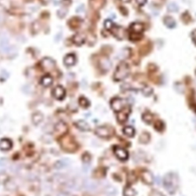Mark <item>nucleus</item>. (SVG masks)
<instances>
[{
	"label": "nucleus",
	"instance_id": "f257e3e1",
	"mask_svg": "<svg viewBox=\"0 0 196 196\" xmlns=\"http://www.w3.org/2000/svg\"><path fill=\"white\" fill-rule=\"evenodd\" d=\"M162 183L166 190L171 194H173L179 186V178L176 174L168 173L163 178Z\"/></svg>",
	"mask_w": 196,
	"mask_h": 196
},
{
	"label": "nucleus",
	"instance_id": "f03ea898",
	"mask_svg": "<svg viewBox=\"0 0 196 196\" xmlns=\"http://www.w3.org/2000/svg\"><path fill=\"white\" fill-rule=\"evenodd\" d=\"M130 74V67L126 62H121L116 68L113 74V78L116 81H120L128 77Z\"/></svg>",
	"mask_w": 196,
	"mask_h": 196
},
{
	"label": "nucleus",
	"instance_id": "7ed1b4c3",
	"mask_svg": "<svg viewBox=\"0 0 196 196\" xmlns=\"http://www.w3.org/2000/svg\"><path fill=\"white\" fill-rule=\"evenodd\" d=\"M144 27L143 24L140 22H134L130 26V39L133 41H138L142 38V33H143Z\"/></svg>",
	"mask_w": 196,
	"mask_h": 196
},
{
	"label": "nucleus",
	"instance_id": "20e7f679",
	"mask_svg": "<svg viewBox=\"0 0 196 196\" xmlns=\"http://www.w3.org/2000/svg\"><path fill=\"white\" fill-rule=\"evenodd\" d=\"M110 106L113 111L116 113H119L125 109L126 101L119 97H115L110 102Z\"/></svg>",
	"mask_w": 196,
	"mask_h": 196
},
{
	"label": "nucleus",
	"instance_id": "39448f33",
	"mask_svg": "<svg viewBox=\"0 0 196 196\" xmlns=\"http://www.w3.org/2000/svg\"><path fill=\"white\" fill-rule=\"evenodd\" d=\"M95 134L101 138H109L113 134V130L110 127L101 126L97 127L95 130Z\"/></svg>",
	"mask_w": 196,
	"mask_h": 196
},
{
	"label": "nucleus",
	"instance_id": "423d86ee",
	"mask_svg": "<svg viewBox=\"0 0 196 196\" xmlns=\"http://www.w3.org/2000/svg\"><path fill=\"white\" fill-rule=\"evenodd\" d=\"M113 152H114L116 158L119 159L121 161H126L129 157V153L125 149L119 146H116L113 149Z\"/></svg>",
	"mask_w": 196,
	"mask_h": 196
},
{
	"label": "nucleus",
	"instance_id": "0eeeda50",
	"mask_svg": "<svg viewBox=\"0 0 196 196\" xmlns=\"http://www.w3.org/2000/svg\"><path fill=\"white\" fill-rule=\"evenodd\" d=\"M52 94H53L54 97H55L56 100H58V101H62L65 97V94H66V91H65V89L62 86H58L55 87V88L52 91Z\"/></svg>",
	"mask_w": 196,
	"mask_h": 196
},
{
	"label": "nucleus",
	"instance_id": "6e6552de",
	"mask_svg": "<svg viewBox=\"0 0 196 196\" xmlns=\"http://www.w3.org/2000/svg\"><path fill=\"white\" fill-rule=\"evenodd\" d=\"M111 31L113 35L118 39H123L126 35V30L121 26L113 25V28H111Z\"/></svg>",
	"mask_w": 196,
	"mask_h": 196
},
{
	"label": "nucleus",
	"instance_id": "1a4fd4ad",
	"mask_svg": "<svg viewBox=\"0 0 196 196\" xmlns=\"http://www.w3.org/2000/svg\"><path fill=\"white\" fill-rule=\"evenodd\" d=\"M12 147V142L8 138H2L0 140V150L9 151Z\"/></svg>",
	"mask_w": 196,
	"mask_h": 196
},
{
	"label": "nucleus",
	"instance_id": "9d476101",
	"mask_svg": "<svg viewBox=\"0 0 196 196\" xmlns=\"http://www.w3.org/2000/svg\"><path fill=\"white\" fill-rule=\"evenodd\" d=\"M100 67L104 71H108L111 68L112 63L110 60L107 58H102L100 61Z\"/></svg>",
	"mask_w": 196,
	"mask_h": 196
},
{
	"label": "nucleus",
	"instance_id": "9b49d317",
	"mask_svg": "<svg viewBox=\"0 0 196 196\" xmlns=\"http://www.w3.org/2000/svg\"><path fill=\"white\" fill-rule=\"evenodd\" d=\"M142 179L147 185H152L154 182V177L152 173L148 170H145L142 173Z\"/></svg>",
	"mask_w": 196,
	"mask_h": 196
},
{
	"label": "nucleus",
	"instance_id": "f8f14e48",
	"mask_svg": "<svg viewBox=\"0 0 196 196\" xmlns=\"http://www.w3.org/2000/svg\"><path fill=\"white\" fill-rule=\"evenodd\" d=\"M76 57L73 54H68L64 58V64L67 67H71L74 65L76 63Z\"/></svg>",
	"mask_w": 196,
	"mask_h": 196
},
{
	"label": "nucleus",
	"instance_id": "ddd939ff",
	"mask_svg": "<svg viewBox=\"0 0 196 196\" xmlns=\"http://www.w3.org/2000/svg\"><path fill=\"white\" fill-rule=\"evenodd\" d=\"M105 4V0H90V5L94 10H99Z\"/></svg>",
	"mask_w": 196,
	"mask_h": 196
},
{
	"label": "nucleus",
	"instance_id": "4468645a",
	"mask_svg": "<svg viewBox=\"0 0 196 196\" xmlns=\"http://www.w3.org/2000/svg\"><path fill=\"white\" fill-rule=\"evenodd\" d=\"M55 130L56 131V133L58 134H64L65 132H67V130H68V127L64 122H58V123L55 125Z\"/></svg>",
	"mask_w": 196,
	"mask_h": 196
},
{
	"label": "nucleus",
	"instance_id": "2eb2a0df",
	"mask_svg": "<svg viewBox=\"0 0 196 196\" xmlns=\"http://www.w3.org/2000/svg\"><path fill=\"white\" fill-rule=\"evenodd\" d=\"M85 40H86V36L84 34L81 33L76 34L73 37V41L77 45H83L85 42Z\"/></svg>",
	"mask_w": 196,
	"mask_h": 196
},
{
	"label": "nucleus",
	"instance_id": "dca6fc26",
	"mask_svg": "<svg viewBox=\"0 0 196 196\" xmlns=\"http://www.w3.org/2000/svg\"><path fill=\"white\" fill-rule=\"evenodd\" d=\"M42 66L46 70H52L55 68V63L54 62L53 60H52L51 58H45L42 61Z\"/></svg>",
	"mask_w": 196,
	"mask_h": 196
},
{
	"label": "nucleus",
	"instance_id": "f3484780",
	"mask_svg": "<svg viewBox=\"0 0 196 196\" xmlns=\"http://www.w3.org/2000/svg\"><path fill=\"white\" fill-rule=\"evenodd\" d=\"M68 146L66 148L67 151L74 150V149L77 148V145H76V143H74V142L73 141L71 138L65 139V140L63 141L62 144L61 145H62V146H65V145H68Z\"/></svg>",
	"mask_w": 196,
	"mask_h": 196
},
{
	"label": "nucleus",
	"instance_id": "a211bd4d",
	"mask_svg": "<svg viewBox=\"0 0 196 196\" xmlns=\"http://www.w3.org/2000/svg\"><path fill=\"white\" fill-rule=\"evenodd\" d=\"M76 127L79 129L81 131H84V132H87V131H89L91 130V127H90L89 124L84 120H78L77 123H76Z\"/></svg>",
	"mask_w": 196,
	"mask_h": 196
},
{
	"label": "nucleus",
	"instance_id": "6ab92c4d",
	"mask_svg": "<svg viewBox=\"0 0 196 196\" xmlns=\"http://www.w3.org/2000/svg\"><path fill=\"white\" fill-rule=\"evenodd\" d=\"M163 22H164L166 26L169 28H174L176 25V21L174 20V19L173 17H170V16H166L164 18V19H163Z\"/></svg>",
	"mask_w": 196,
	"mask_h": 196
},
{
	"label": "nucleus",
	"instance_id": "aec40b11",
	"mask_svg": "<svg viewBox=\"0 0 196 196\" xmlns=\"http://www.w3.org/2000/svg\"><path fill=\"white\" fill-rule=\"evenodd\" d=\"M97 185L95 182L92 180H87L84 182V188L88 191H93L97 188Z\"/></svg>",
	"mask_w": 196,
	"mask_h": 196
},
{
	"label": "nucleus",
	"instance_id": "412c9836",
	"mask_svg": "<svg viewBox=\"0 0 196 196\" xmlns=\"http://www.w3.org/2000/svg\"><path fill=\"white\" fill-rule=\"evenodd\" d=\"M41 84L45 87H48L53 84V78L50 75H45L41 78Z\"/></svg>",
	"mask_w": 196,
	"mask_h": 196
},
{
	"label": "nucleus",
	"instance_id": "4be33fe9",
	"mask_svg": "<svg viewBox=\"0 0 196 196\" xmlns=\"http://www.w3.org/2000/svg\"><path fill=\"white\" fill-rule=\"evenodd\" d=\"M43 119H44V116L40 113H35L32 115V116H31L32 123H33L35 125H38L39 123H41L42 122Z\"/></svg>",
	"mask_w": 196,
	"mask_h": 196
},
{
	"label": "nucleus",
	"instance_id": "5701e85b",
	"mask_svg": "<svg viewBox=\"0 0 196 196\" xmlns=\"http://www.w3.org/2000/svg\"><path fill=\"white\" fill-rule=\"evenodd\" d=\"M123 134L128 137H134L135 135V130L133 127L127 126L123 128Z\"/></svg>",
	"mask_w": 196,
	"mask_h": 196
},
{
	"label": "nucleus",
	"instance_id": "b1692460",
	"mask_svg": "<svg viewBox=\"0 0 196 196\" xmlns=\"http://www.w3.org/2000/svg\"><path fill=\"white\" fill-rule=\"evenodd\" d=\"M69 163H70V161L68 159H61V160H59V161H58L56 163H55V167H56L58 169H63L64 168V167L68 166Z\"/></svg>",
	"mask_w": 196,
	"mask_h": 196
},
{
	"label": "nucleus",
	"instance_id": "393cba45",
	"mask_svg": "<svg viewBox=\"0 0 196 196\" xmlns=\"http://www.w3.org/2000/svg\"><path fill=\"white\" fill-rule=\"evenodd\" d=\"M137 191L134 188L127 186L124 188L123 195L124 196H136L137 195Z\"/></svg>",
	"mask_w": 196,
	"mask_h": 196
},
{
	"label": "nucleus",
	"instance_id": "a878e982",
	"mask_svg": "<svg viewBox=\"0 0 196 196\" xmlns=\"http://www.w3.org/2000/svg\"><path fill=\"white\" fill-rule=\"evenodd\" d=\"M130 54H131V51H130V48H123L119 52L118 58L119 59H126V58L130 57Z\"/></svg>",
	"mask_w": 196,
	"mask_h": 196
},
{
	"label": "nucleus",
	"instance_id": "bb28decb",
	"mask_svg": "<svg viewBox=\"0 0 196 196\" xmlns=\"http://www.w3.org/2000/svg\"><path fill=\"white\" fill-rule=\"evenodd\" d=\"M104 191H105L106 194L109 196H114L117 194V189L113 186L106 187Z\"/></svg>",
	"mask_w": 196,
	"mask_h": 196
},
{
	"label": "nucleus",
	"instance_id": "cd10ccee",
	"mask_svg": "<svg viewBox=\"0 0 196 196\" xmlns=\"http://www.w3.org/2000/svg\"><path fill=\"white\" fill-rule=\"evenodd\" d=\"M150 140V135L147 133H143L140 137V142L142 143H147Z\"/></svg>",
	"mask_w": 196,
	"mask_h": 196
},
{
	"label": "nucleus",
	"instance_id": "c85d7f7f",
	"mask_svg": "<svg viewBox=\"0 0 196 196\" xmlns=\"http://www.w3.org/2000/svg\"><path fill=\"white\" fill-rule=\"evenodd\" d=\"M167 9L170 12H176L179 10V6L177 5V4L174 3V2H170L167 5Z\"/></svg>",
	"mask_w": 196,
	"mask_h": 196
},
{
	"label": "nucleus",
	"instance_id": "c756f323",
	"mask_svg": "<svg viewBox=\"0 0 196 196\" xmlns=\"http://www.w3.org/2000/svg\"><path fill=\"white\" fill-rule=\"evenodd\" d=\"M79 104H80L82 107H84V108H87L90 106V102L87 98L81 97L80 99H79Z\"/></svg>",
	"mask_w": 196,
	"mask_h": 196
},
{
	"label": "nucleus",
	"instance_id": "7c9ffc66",
	"mask_svg": "<svg viewBox=\"0 0 196 196\" xmlns=\"http://www.w3.org/2000/svg\"><path fill=\"white\" fill-rule=\"evenodd\" d=\"M152 92H153V91H152V89L150 87L146 86L145 87H143V94H144L146 97H149V96L152 95Z\"/></svg>",
	"mask_w": 196,
	"mask_h": 196
},
{
	"label": "nucleus",
	"instance_id": "2f4dec72",
	"mask_svg": "<svg viewBox=\"0 0 196 196\" xmlns=\"http://www.w3.org/2000/svg\"><path fill=\"white\" fill-rule=\"evenodd\" d=\"M143 120L146 123H151L152 122V119H153V116H152V114L150 113H145L143 116Z\"/></svg>",
	"mask_w": 196,
	"mask_h": 196
},
{
	"label": "nucleus",
	"instance_id": "473e14b6",
	"mask_svg": "<svg viewBox=\"0 0 196 196\" xmlns=\"http://www.w3.org/2000/svg\"><path fill=\"white\" fill-rule=\"evenodd\" d=\"M7 164H8V161L6 159H0V172L4 171L5 169Z\"/></svg>",
	"mask_w": 196,
	"mask_h": 196
},
{
	"label": "nucleus",
	"instance_id": "72a5a7b5",
	"mask_svg": "<svg viewBox=\"0 0 196 196\" xmlns=\"http://www.w3.org/2000/svg\"><path fill=\"white\" fill-rule=\"evenodd\" d=\"M113 25H114V24L113 23V22H112L110 19H107V20L104 22V27H105L106 29L107 30H111Z\"/></svg>",
	"mask_w": 196,
	"mask_h": 196
},
{
	"label": "nucleus",
	"instance_id": "f704fd0d",
	"mask_svg": "<svg viewBox=\"0 0 196 196\" xmlns=\"http://www.w3.org/2000/svg\"><path fill=\"white\" fill-rule=\"evenodd\" d=\"M179 87H178L177 86H175L176 91H177L178 93H179V94H182V93L184 92L183 86H182V84H179Z\"/></svg>",
	"mask_w": 196,
	"mask_h": 196
},
{
	"label": "nucleus",
	"instance_id": "c9c22d12",
	"mask_svg": "<svg viewBox=\"0 0 196 196\" xmlns=\"http://www.w3.org/2000/svg\"><path fill=\"white\" fill-rule=\"evenodd\" d=\"M149 196H164V194H162L161 192H159V191H152Z\"/></svg>",
	"mask_w": 196,
	"mask_h": 196
},
{
	"label": "nucleus",
	"instance_id": "e433bc0d",
	"mask_svg": "<svg viewBox=\"0 0 196 196\" xmlns=\"http://www.w3.org/2000/svg\"><path fill=\"white\" fill-rule=\"evenodd\" d=\"M146 2H147V0H137V4H138L139 5H140V6L144 5L146 3Z\"/></svg>",
	"mask_w": 196,
	"mask_h": 196
},
{
	"label": "nucleus",
	"instance_id": "4c0bfd02",
	"mask_svg": "<svg viewBox=\"0 0 196 196\" xmlns=\"http://www.w3.org/2000/svg\"><path fill=\"white\" fill-rule=\"evenodd\" d=\"M191 36H192V40L196 45V30H194L191 33Z\"/></svg>",
	"mask_w": 196,
	"mask_h": 196
},
{
	"label": "nucleus",
	"instance_id": "58836bf2",
	"mask_svg": "<svg viewBox=\"0 0 196 196\" xmlns=\"http://www.w3.org/2000/svg\"><path fill=\"white\" fill-rule=\"evenodd\" d=\"M43 2H45V3H48V2H49L51 1V0H41Z\"/></svg>",
	"mask_w": 196,
	"mask_h": 196
},
{
	"label": "nucleus",
	"instance_id": "ea45409f",
	"mask_svg": "<svg viewBox=\"0 0 196 196\" xmlns=\"http://www.w3.org/2000/svg\"><path fill=\"white\" fill-rule=\"evenodd\" d=\"M121 1H122V2H129L130 1V0H121Z\"/></svg>",
	"mask_w": 196,
	"mask_h": 196
},
{
	"label": "nucleus",
	"instance_id": "a19ab883",
	"mask_svg": "<svg viewBox=\"0 0 196 196\" xmlns=\"http://www.w3.org/2000/svg\"><path fill=\"white\" fill-rule=\"evenodd\" d=\"M195 74H196V71H195Z\"/></svg>",
	"mask_w": 196,
	"mask_h": 196
}]
</instances>
